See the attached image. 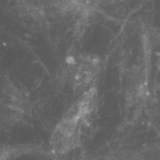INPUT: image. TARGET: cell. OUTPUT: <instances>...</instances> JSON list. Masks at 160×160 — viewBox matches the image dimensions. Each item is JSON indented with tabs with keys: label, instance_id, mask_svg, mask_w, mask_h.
Segmentation results:
<instances>
[{
	"label": "cell",
	"instance_id": "obj_1",
	"mask_svg": "<svg viewBox=\"0 0 160 160\" xmlns=\"http://www.w3.org/2000/svg\"><path fill=\"white\" fill-rule=\"evenodd\" d=\"M98 64L94 59H84L76 65L74 72V83L78 88H86L95 76Z\"/></svg>",
	"mask_w": 160,
	"mask_h": 160
}]
</instances>
